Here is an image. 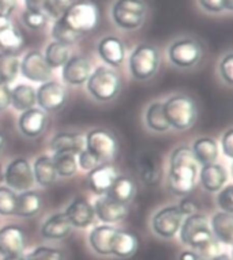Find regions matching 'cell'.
Here are the masks:
<instances>
[{
    "label": "cell",
    "mask_w": 233,
    "mask_h": 260,
    "mask_svg": "<svg viewBox=\"0 0 233 260\" xmlns=\"http://www.w3.org/2000/svg\"><path fill=\"white\" fill-rule=\"evenodd\" d=\"M32 171H33L34 181L40 184L41 187H49L52 184H55V181L57 180V173L53 167V161L48 155H41V157L36 158Z\"/></svg>",
    "instance_id": "cell-31"
},
{
    "label": "cell",
    "mask_w": 233,
    "mask_h": 260,
    "mask_svg": "<svg viewBox=\"0 0 233 260\" xmlns=\"http://www.w3.org/2000/svg\"><path fill=\"white\" fill-rule=\"evenodd\" d=\"M11 105V89L5 82L0 81V112L6 111Z\"/></svg>",
    "instance_id": "cell-48"
},
{
    "label": "cell",
    "mask_w": 233,
    "mask_h": 260,
    "mask_svg": "<svg viewBox=\"0 0 233 260\" xmlns=\"http://www.w3.org/2000/svg\"><path fill=\"white\" fill-rule=\"evenodd\" d=\"M136 251H138L136 236L130 232L116 229L110 241V255L120 257V259H128L132 255H135Z\"/></svg>",
    "instance_id": "cell-25"
},
{
    "label": "cell",
    "mask_w": 233,
    "mask_h": 260,
    "mask_svg": "<svg viewBox=\"0 0 233 260\" xmlns=\"http://www.w3.org/2000/svg\"><path fill=\"white\" fill-rule=\"evenodd\" d=\"M97 51L102 61L109 64L112 67H119L126 57L124 43L114 36H108V37L100 40Z\"/></svg>",
    "instance_id": "cell-21"
},
{
    "label": "cell",
    "mask_w": 233,
    "mask_h": 260,
    "mask_svg": "<svg viewBox=\"0 0 233 260\" xmlns=\"http://www.w3.org/2000/svg\"><path fill=\"white\" fill-rule=\"evenodd\" d=\"M76 164H78V167L81 168L82 171L90 172L93 171V169H96L98 165H101L102 162L101 159L98 157H96L94 154H92L90 151L83 149L81 153L78 154V157H76Z\"/></svg>",
    "instance_id": "cell-44"
},
{
    "label": "cell",
    "mask_w": 233,
    "mask_h": 260,
    "mask_svg": "<svg viewBox=\"0 0 233 260\" xmlns=\"http://www.w3.org/2000/svg\"><path fill=\"white\" fill-rule=\"evenodd\" d=\"M210 260H232V257L228 253H217V255L212 256Z\"/></svg>",
    "instance_id": "cell-53"
},
{
    "label": "cell",
    "mask_w": 233,
    "mask_h": 260,
    "mask_svg": "<svg viewBox=\"0 0 233 260\" xmlns=\"http://www.w3.org/2000/svg\"><path fill=\"white\" fill-rule=\"evenodd\" d=\"M5 181L13 191H29L33 187V171L27 159L15 158L10 162L5 171Z\"/></svg>",
    "instance_id": "cell-12"
},
{
    "label": "cell",
    "mask_w": 233,
    "mask_h": 260,
    "mask_svg": "<svg viewBox=\"0 0 233 260\" xmlns=\"http://www.w3.org/2000/svg\"><path fill=\"white\" fill-rule=\"evenodd\" d=\"M22 21H23L26 27L32 30H40L47 25L48 15L44 13V10L27 9L25 13L22 14Z\"/></svg>",
    "instance_id": "cell-39"
},
{
    "label": "cell",
    "mask_w": 233,
    "mask_h": 260,
    "mask_svg": "<svg viewBox=\"0 0 233 260\" xmlns=\"http://www.w3.org/2000/svg\"><path fill=\"white\" fill-rule=\"evenodd\" d=\"M218 73H220L221 79L228 86H232L233 83V55L228 52L226 55L221 59L218 64Z\"/></svg>",
    "instance_id": "cell-45"
},
{
    "label": "cell",
    "mask_w": 233,
    "mask_h": 260,
    "mask_svg": "<svg viewBox=\"0 0 233 260\" xmlns=\"http://www.w3.org/2000/svg\"><path fill=\"white\" fill-rule=\"evenodd\" d=\"M70 57H71V49H70L68 45L53 41V43H51L45 48L44 59H45L47 64L52 70L63 67Z\"/></svg>",
    "instance_id": "cell-34"
},
{
    "label": "cell",
    "mask_w": 233,
    "mask_h": 260,
    "mask_svg": "<svg viewBox=\"0 0 233 260\" xmlns=\"http://www.w3.org/2000/svg\"><path fill=\"white\" fill-rule=\"evenodd\" d=\"M64 214H66V217L70 221L72 228H78V229L89 228L94 222V219H96L93 205L88 199L81 197L75 198L67 206Z\"/></svg>",
    "instance_id": "cell-15"
},
{
    "label": "cell",
    "mask_w": 233,
    "mask_h": 260,
    "mask_svg": "<svg viewBox=\"0 0 233 260\" xmlns=\"http://www.w3.org/2000/svg\"><path fill=\"white\" fill-rule=\"evenodd\" d=\"M43 207V199L36 191H23L17 198V207L14 215L21 218H32L40 213Z\"/></svg>",
    "instance_id": "cell-28"
},
{
    "label": "cell",
    "mask_w": 233,
    "mask_h": 260,
    "mask_svg": "<svg viewBox=\"0 0 233 260\" xmlns=\"http://www.w3.org/2000/svg\"><path fill=\"white\" fill-rule=\"evenodd\" d=\"M224 7L226 11H232L233 10V0H224Z\"/></svg>",
    "instance_id": "cell-55"
},
{
    "label": "cell",
    "mask_w": 233,
    "mask_h": 260,
    "mask_svg": "<svg viewBox=\"0 0 233 260\" xmlns=\"http://www.w3.org/2000/svg\"><path fill=\"white\" fill-rule=\"evenodd\" d=\"M210 222V229L216 241L225 245H232L233 243V215L230 213L218 211L213 215Z\"/></svg>",
    "instance_id": "cell-26"
},
{
    "label": "cell",
    "mask_w": 233,
    "mask_h": 260,
    "mask_svg": "<svg viewBox=\"0 0 233 260\" xmlns=\"http://www.w3.org/2000/svg\"><path fill=\"white\" fill-rule=\"evenodd\" d=\"M26 260H64V253L57 248L37 247L26 256Z\"/></svg>",
    "instance_id": "cell-41"
},
{
    "label": "cell",
    "mask_w": 233,
    "mask_h": 260,
    "mask_svg": "<svg viewBox=\"0 0 233 260\" xmlns=\"http://www.w3.org/2000/svg\"><path fill=\"white\" fill-rule=\"evenodd\" d=\"M198 180L200 181V185L205 191L210 193H216L226 185L228 181V172L225 167L220 164H210V165H203L199 169Z\"/></svg>",
    "instance_id": "cell-20"
},
{
    "label": "cell",
    "mask_w": 233,
    "mask_h": 260,
    "mask_svg": "<svg viewBox=\"0 0 233 260\" xmlns=\"http://www.w3.org/2000/svg\"><path fill=\"white\" fill-rule=\"evenodd\" d=\"M18 195L9 187H0V215H14Z\"/></svg>",
    "instance_id": "cell-40"
},
{
    "label": "cell",
    "mask_w": 233,
    "mask_h": 260,
    "mask_svg": "<svg viewBox=\"0 0 233 260\" xmlns=\"http://www.w3.org/2000/svg\"><path fill=\"white\" fill-rule=\"evenodd\" d=\"M184 215L178 205L165 206L154 214L152 218V229L154 235L161 239H172L178 235L183 223Z\"/></svg>",
    "instance_id": "cell-10"
},
{
    "label": "cell",
    "mask_w": 233,
    "mask_h": 260,
    "mask_svg": "<svg viewBox=\"0 0 233 260\" xmlns=\"http://www.w3.org/2000/svg\"><path fill=\"white\" fill-rule=\"evenodd\" d=\"M179 260H199V256L194 251H183L179 255Z\"/></svg>",
    "instance_id": "cell-52"
},
{
    "label": "cell",
    "mask_w": 233,
    "mask_h": 260,
    "mask_svg": "<svg viewBox=\"0 0 233 260\" xmlns=\"http://www.w3.org/2000/svg\"><path fill=\"white\" fill-rule=\"evenodd\" d=\"M76 0H51L45 9H44V13L47 14L48 18H53V19H57V18L63 17L64 13L67 11L70 7H71Z\"/></svg>",
    "instance_id": "cell-42"
},
{
    "label": "cell",
    "mask_w": 233,
    "mask_h": 260,
    "mask_svg": "<svg viewBox=\"0 0 233 260\" xmlns=\"http://www.w3.org/2000/svg\"><path fill=\"white\" fill-rule=\"evenodd\" d=\"M60 18L74 31L83 36L88 31H92L98 25L100 13H98L97 6L92 3L90 0H76L64 13L63 17Z\"/></svg>",
    "instance_id": "cell-6"
},
{
    "label": "cell",
    "mask_w": 233,
    "mask_h": 260,
    "mask_svg": "<svg viewBox=\"0 0 233 260\" xmlns=\"http://www.w3.org/2000/svg\"><path fill=\"white\" fill-rule=\"evenodd\" d=\"M217 205L221 209V211L225 213H233V185L226 184L224 188H221L217 192Z\"/></svg>",
    "instance_id": "cell-43"
},
{
    "label": "cell",
    "mask_w": 233,
    "mask_h": 260,
    "mask_svg": "<svg viewBox=\"0 0 233 260\" xmlns=\"http://www.w3.org/2000/svg\"><path fill=\"white\" fill-rule=\"evenodd\" d=\"M23 37L21 31L13 25L9 17L0 15V49L2 52L17 53L22 48Z\"/></svg>",
    "instance_id": "cell-23"
},
{
    "label": "cell",
    "mask_w": 233,
    "mask_h": 260,
    "mask_svg": "<svg viewBox=\"0 0 233 260\" xmlns=\"http://www.w3.org/2000/svg\"><path fill=\"white\" fill-rule=\"evenodd\" d=\"M53 167L57 173V177L70 179L74 177L78 172V164H76V155L70 153H53Z\"/></svg>",
    "instance_id": "cell-36"
},
{
    "label": "cell",
    "mask_w": 233,
    "mask_h": 260,
    "mask_svg": "<svg viewBox=\"0 0 233 260\" xmlns=\"http://www.w3.org/2000/svg\"><path fill=\"white\" fill-rule=\"evenodd\" d=\"M51 0H26V7L27 9H37V10H44L45 6L49 3Z\"/></svg>",
    "instance_id": "cell-51"
},
{
    "label": "cell",
    "mask_w": 233,
    "mask_h": 260,
    "mask_svg": "<svg viewBox=\"0 0 233 260\" xmlns=\"http://www.w3.org/2000/svg\"><path fill=\"white\" fill-rule=\"evenodd\" d=\"M135 193L136 185L132 179H130L128 176H118L106 197L122 205H128L135 198Z\"/></svg>",
    "instance_id": "cell-29"
},
{
    "label": "cell",
    "mask_w": 233,
    "mask_h": 260,
    "mask_svg": "<svg viewBox=\"0 0 233 260\" xmlns=\"http://www.w3.org/2000/svg\"><path fill=\"white\" fill-rule=\"evenodd\" d=\"M144 123L146 127L157 134H165L170 129L169 124L166 121L164 111H162V103H153L150 104L144 113Z\"/></svg>",
    "instance_id": "cell-33"
},
{
    "label": "cell",
    "mask_w": 233,
    "mask_h": 260,
    "mask_svg": "<svg viewBox=\"0 0 233 260\" xmlns=\"http://www.w3.org/2000/svg\"><path fill=\"white\" fill-rule=\"evenodd\" d=\"M198 3L205 11L212 14H218L224 11V0H198Z\"/></svg>",
    "instance_id": "cell-47"
},
{
    "label": "cell",
    "mask_w": 233,
    "mask_h": 260,
    "mask_svg": "<svg viewBox=\"0 0 233 260\" xmlns=\"http://www.w3.org/2000/svg\"><path fill=\"white\" fill-rule=\"evenodd\" d=\"M116 228L110 225H101L94 228L89 236V244L96 253L102 256L110 255V241Z\"/></svg>",
    "instance_id": "cell-30"
},
{
    "label": "cell",
    "mask_w": 233,
    "mask_h": 260,
    "mask_svg": "<svg viewBox=\"0 0 233 260\" xmlns=\"http://www.w3.org/2000/svg\"><path fill=\"white\" fill-rule=\"evenodd\" d=\"M11 105L15 111L25 112L37 105L36 89L33 86L19 83L11 90Z\"/></svg>",
    "instance_id": "cell-32"
},
{
    "label": "cell",
    "mask_w": 233,
    "mask_h": 260,
    "mask_svg": "<svg viewBox=\"0 0 233 260\" xmlns=\"http://www.w3.org/2000/svg\"><path fill=\"white\" fill-rule=\"evenodd\" d=\"M72 226L64 213H55L47 218L41 226V236L48 240H62L67 237Z\"/></svg>",
    "instance_id": "cell-24"
},
{
    "label": "cell",
    "mask_w": 233,
    "mask_h": 260,
    "mask_svg": "<svg viewBox=\"0 0 233 260\" xmlns=\"http://www.w3.org/2000/svg\"><path fill=\"white\" fill-rule=\"evenodd\" d=\"M88 93L98 103H109L118 97L122 89L119 74L108 67H98L92 71L85 83Z\"/></svg>",
    "instance_id": "cell-4"
},
{
    "label": "cell",
    "mask_w": 233,
    "mask_h": 260,
    "mask_svg": "<svg viewBox=\"0 0 233 260\" xmlns=\"http://www.w3.org/2000/svg\"><path fill=\"white\" fill-rule=\"evenodd\" d=\"M3 260H26V257L22 255H11V256H3Z\"/></svg>",
    "instance_id": "cell-54"
},
{
    "label": "cell",
    "mask_w": 233,
    "mask_h": 260,
    "mask_svg": "<svg viewBox=\"0 0 233 260\" xmlns=\"http://www.w3.org/2000/svg\"><path fill=\"white\" fill-rule=\"evenodd\" d=\"M19 63L17 53L0 52V81L7 85L15 81L19 73Z\"/></svg>",
    "instance_id": "cell-35"
},
{
    "label": "cell",
    "mask_w": 233,
    "mask_h": 260,
    "mask_svg": "<svg viewBox=\"0 0 233 260\" xmlns=\"http://www.w3.org/2000/svg\"><path fill=\"white\" fill-rule=\"evenodd\" d=\"M192 155L198 162V165L203 167V165H210L214 164L218 159V145L213 138H198L194 145H192Z\"/></svg>",
    "instance_id": "cell-27"
},
{
    "label": "cell",
    "mask_w": 233,
    "mask_h": 260,
    "mask_svg": "<svg viewBox=\"0 0 233 260\" xmlns=\"http://www.w3.org/2000/svg\"><path fill=\"white\" fill-rule=\"evenodd\" d=\"M203 56V49L198 41L192 39H180L170 44L168 57L174 67L187 70L195 67Z\"/></svg>",
    "instance_id": "cell-8"
},
{
    "label": "cell",
    "mask_w": 233,
    "mask_h": 260,
    "mask_svg": "<svg viewBox=\"0 0 233 260\" xmlns=\"http://www.w3.org/2000/svg\"><path fill=\"white\" fill-rule=\"evenodd\" d=\"M5 146H6V138L3 134L0 133V151L5 149Z\"/></svg>",
    "instance_id": "cell-56"
},
{
    "label": "cell",
    "mask_w": 233,
    "mask_h": 260,
    "mask_svg": "<svg viewBox=\"0 0 233 260\" xmlns=\"http://www.w3.org/2000/svg\"><path fill=\"white\" fill-rule=\"evenodd\" d=\"M19 71L26 79L36 83L48 82L52 77V69L38 51L27 52L19 63Z\"/></svg>",
    "instance_id": "cell-13"
},
{
    "label": "cell",
    "mask_w": 233,
    "mask_h": 260,
    "mask_svg": "<svg viewBox=\"0 0 233 260\" xmlns=\"http://www.w3.org/2000/svg\"><path fill=\"white\" fill-rule=\"evenodd\" d=\"M199 165L188 146H179L170 153L168 188L178 197L188 195L198 183Z\"/></svg>",
    "instance_id": "cell-1"
},
{
    "label": "cell",
    "mask_w": 233,
    "mask_h": 260,
    "mask_svg": "<svg viewBox=\"0 0 233 260\" xmlns=\"http://www.w3.org/2000/svg\"><path fill=\"white\" fill-rule=\"evenodd\" d=\"M110 14L120 29L135 30L143 25L148 6L143 0H116Z\"/></svg>",
    "instance_id": "cell-7"
},
{
    "label": "cell",
    "mask_w": 233,
    "mask_h": 260,
    "mask_svg": "<svg viewBox=\"0 0 233 260\" xmlns=\"http://www.w3.org/2000/svg\"><path fill=\"white\" fill-rule=\"evenodd\" d=\"M85 149L101 159V162H109L118 154L119 145L113 134L108 129L94 128L86 134Z\"/></svg>",
    "instance_id": "cell-9"
},
{
    "label": "cell",
    "mask_w": 233,
    "mask_h": 260,
    "mask_svg": "<svg viewBox=\"0 0 233 260\" xmlns=\"http://www.w3.org/2000/svg\"><path fill=\"white\" fill-rule=\"evenodd\" d=\"M26 247V235L17 225L0 228V255H21Z\"/></svg>",
    "instance_id": "cell-17"
},
{
    "label": "cell",
    "mask_w": 233,
    "mask_h": 260,
    "mask_svg": "<svg viewBox=\"0 0 233 260\" xmlns=\"http://www.w3.org/2000/svg\"><path fill=\"white\" fill-rule=\"evenodd\" d=\"M17 9V0H0V15L10 17Z\"/></svg>",
    "instance_id": "cell-49"
},
{
    "label": "cell",
    "mask_w": 233,
    "mask_h": 260,
    "mask_svg": "<svg viewBox=\"0 0 233 260\" xmlns=\"http://www.w3.org/2000/svg\"><path fill=\"white\" fill-rule=\"evenodd\" d=\"M179 210L182 211V214L184 215V218L191 215V214H195L196 213V207L195 203L191 201V199H183L180 203L178 205Z\"/></svg>",
    "instance_id": "cell-50"
},
{
    "label": "cell",
    "mask_w": 233,
    "mask_h": 260,
    "mask_svg": "<svg viewBox=\"0 0 233 260\" xmlns=\"http://www.w3.org/2000/svg\"><path fill=\"white\" fill-rule=\"evenodd\" d=\"M25 2H26V0H25Z\"/></svg>",
    "instance_id": "cell-57"
},
{
    "label": "cell",
    "mask_w": 233,
    "mask_h": 260,
    "mask_svg": "<svg viewBox=\"0 0 233 260\" xmlns=\"http://www.w3.org/2000/svg\"><path fill=\"white\" fill-rule=\"evenodd\" d=\"M180 241L184 245L202 253H212L217 243L210 229V222L203 214H191L183 219L180 226Z\"/></svg>",
    "instance_id": "cell-2"
},
{
    "label": "cell",
    "mask_w": 233,
    "mask_h": 260,
    "mask_svg": "<svg viewBox=\"0 0 233 260\" xmlns=\"http://www.w3.org/2000/svg\"><path fill=\"white\" fill-rule=\"evenodd\" d=\"M160 67V53L149 44H142L131 52L128 57V69L136 81L152 79Z\"/></svg>",
    "instance_id": "cell-5"
},
{
    "label": "cell",
    "mask_w": 233,
    "mask_h": 260,
    "mask_svg": "<svg viewBox=\"0 0 233 260\" xmlns=\"http://www.w3.org/2000/svg\"><path fill=\"white\" fill-rule=\"evenodd\" d=\"M48 116L40 108H32L22 112L18 119V128L23 137L38 138L47 129Z\"/></svg>",
    "instance_id": "cell-16"
},
{
    "label": "cell",
    "mask_w": 233,
    "mask_h": 260,
    "mask_svg": "<svg viewBox=\"0 0 233 260\" xmlns=\"http://www.w3.org/2000/svg\"><path fill=\"white\" fill-rule=\"evenodd\" d=\"M93 207L96 217L101 222L106 223V225L122 221V219L127 217L128 214L127 205L118 203V202H114L113 199H110L106 195H102L101 198H98Z\"/></svg>",
    "instance_id": "cell-19"
},
{
    "label": "cell",
    "mask_w": 233,
    "mask_h": 260,
    "mask_svg": "<svg viewBox=\"0 0 233 260\" xmlns=\"http://www.w3.org/2000/svg\"><path fill=\"white\" fill-rule=\"evenodd\" d=\"M118 177V171L113 164L110 162H102L96 169L89 172L88 181L89 188L96 195H106L112 184Z\"/></svg>",
    "instance_id": "cell-18"
},
{
    "label": "cell",
    "mask_w": 233,
    "mask_h": 260,
    "mask_svg": "<svg viewBox=\"0 0 233 260\" xmlns=\"http://www.w3.org/2000/svg\"><path fill=\"white\" fill-rule=\"evenodd\" d=\"M162 111L170 128L178 131L190 129L198 119V107L187 94H173L162 103Z\"/></svg>",
    "instance_id": "cell-3"
},
{
    "label": "cell",
    "mask_w": 233,
    "mask_h": 260,
    "mask_svg": "<svg viewBox=\"0 0 233 260\" xmlns=\"http://www.w3.org/2000/svg\"><path fill=\"white\" fill-rule=\"evenodd\" d=\"M51 150L53 153L78 154L85 149V138L81 133H59L51 139Z\"/></svg>",
    "instance_id": "cell-22"
},
{
    "label": "cell",
    "mask_w": 233,
    "mask_h": 260,
    "mask_svg": "<svg viewBox=\"0 0 233 260\" xmlns=\"http://www.w3.org/2000/svg\"><path fill=\"white\" fill-rule=\"evenodd\" d=\"M160 162L150 154H144L139 161L140 180L148 185H154L160 180Z\"/></svg>",
    "instance_id": "cell-37"
},
{
    "label": "cell",
    "mask_w": 233,
    "mask_h": 260,
    "mask_svg": "<svg viewBox=\"0 0 233 260\" xmlns=\"http://www.w3.org/2000/svg\"><path fill=\"white\" fill-rule=\"evenodd\" d=\"M221 147H222V153L225 157L229 159L233 158V131L232 128H228L221 138Z\"/></svg>",
    "instance_id": "cell-46"
},
{
    "label": "cell",
    "mask_w": 233,
    "mask_h": 260,
    "mask_svg": "<svg viewBox=\"0 0 233 260\" xmlns=\"http://www.w3.org/2000/svg\"><path fill=\"white\" fill-rule=\"evenodd\" d=\"M52 37L57 43H62L70 47L71 44L76 43L78 40H81L82 35L74 31L70 26H67V23L62 18H57L53 22V26H52Z\"/></svg>",
    "instance_id": "cell-38"
},
{
    "label": "cell",
    "mask_w": 233,
    "mask_h": 260,
    "mask_svg": "<svg viewBox=\"0 0 233 260\" xmlns=\"http://www.w3.org/2000/svg\"><path fill=\"white\" fill-rule=\"evenodd\" d=\"M92 74V63L85 56H71L62 67V78L70 86L85 85Z\"/></svg>",
    "instance_id": "cell-14"
},
{
    "label": "cell",
    "mask_w": 233,
    "mask_h": 260,
    "mask_svg": "<svg viewBox=\"0 0 233 260\" xmlns=\"http://www.w3.org/2000/svg\"><path fill=\"white\" fill-rule=\"evenodd\" d=\"M37 105L45 113H55L63 109L67 103V93L59 82L48 81L41 83L36 91Z\"/></svg>",
    "instance_id": "cell-11"
}]
</instances>
